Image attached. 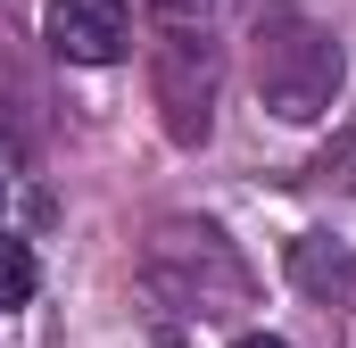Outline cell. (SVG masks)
<instances>
[{
	"label": "cell",
	"mask_w": 356,
	"mask_h": 348,
	"mask_svg": "<svg viewBox=\"0 0 356 348\" xmlns=\"http://www.w3.org/2000/svg\"><path fill=\"white\" fill-rule=\"evenodd\" d=\"M141 282H149L158 307H175L182 324H232L249 307V265H241V249L216 224H199V216H166L149 232Z\"/></svg>",
	"instance_id": "cell-1"
},
{
	"label": "cell",
	"mask_w": 356,
	"mask_h": 348,
	"mask_svg": "<svg viewBox=\"0 0 356 348\" xmlns=\"http://www.w3.org/2000/svg\"><path fill=\"white\" fill-rule=\"evenodd\" d=\"M249 75H257V100L282 125H315V116H332V100L348 84V58H340L332 25H315L298 8H266L257 42H249Z\"/></svg>",
	"instance_id": "cell-2"
},
{
	"label": "cell",
	"mask_w": 356,
	"mask_h": 348,
	"mask_svg": "<svg viewBox=\"0 0 356 348\" xmlns=\"http://www.w3.org/2000/svg\"><path fill=\"white\" fill-rule=\"evenodd\" d=\"M216 91H224V50H216V25L199 33H158L149 50V100L166 116V141L199 150L216 133Z\"/></svg>",
	"instance_id": "cell-3"
},
{
	"label": "cell",
	"mask_w": 356,
	"mask_h": 348,
	"mask_svg": "<svg viewBox=\"0 0 356 348\" xmlns=\"http://www.w3.org/2000/svg\"><path fill=\"white\" fill-rule=\"evenodd\" d=\"M50 50L75 58V67H116L124 42H133V8L124 0H50Z\"/></svg>",
	"instance_id": "cell-4"
},
{
	"label": "cell",
	"mask_w": 356,
	"mask_h": 348,
	"mask_svg": "<svg viewBox=\"0 0 356 348\" xmlns=\"http://www.w3.org/2000/svg\"><path fill=\"white\" fill-rule=\"evenodd\" d=\"M290 274H298V290H315V299H348L356 290V258L332 249L323 232H307V241L290 249Z\"/></svg>",
	"instance_id": "cell-5"
},
{
	"label": "cell",
	"mask_w": 356,
	"mask_h": 348,
	"mask_svg": "<svg viewBox=\"0 0 356 348\" xmlns=\"http://www.w3.org/2000/svg\"><path fill=\"white\" fill-rule=\"evenodd\" d=\"M33 290H42V265H33V241L0 232V307H25Z\"/></svg>",
	"instance_id": "cell-6"
},
{
	"label": "cell",
	"mask_w": 356,
	"mask_h": 348,
	"mask_svg": "<svg viewBox=\"0 0 356 348\" xmlns=\"http://www.w3.org/2000/svg\"><path fill=\"white\" fill-rule=\"evenodd\" d=\"M149 17H158V33H199L216 17V0H149Z\"/></svg>",
	"instance_id": "cell-7"
},
{
	"label": "cell",
	"mask_w": 356,
	"mask_h": 348,
	"mask_svg": "<svg viewBox=\"0 0 356 348\" xmlns=\"http://www.w3.org/2000/svg\"><path fill=\"white\" fill-rule=\"evenodd\" d=\"M8 207H17V166L0 158V232H8Z\"/></svg>",
	"instance_id": "cell-8"
},
{
	"label": "cell",
	"mask_w": 356,
	"mask_h": 348,
	"mask_svg": "<svg viewBox=\"0 0 356 348\" xmlns=\"http://www.w3.org/2000/svg\"><path fill=\"white\" fill-rule=\"evenodd\" d=\"M232 348H290V340H282V332H241Z\"/></svg>",
	"instance_id": "cell-9"
}]
</instances>
